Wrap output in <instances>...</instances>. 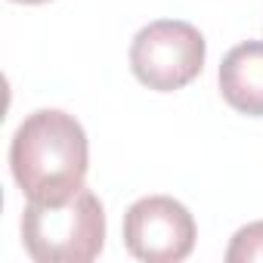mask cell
<instances>
[{
	"instance_id": "obj_1",
	"label": "cell",
	"mask_w": 263,
	"mask_h": 263,
	"mask_svg": "<svg viewBox=\"0 0 263 263\" xmlns=\"http://www.w3.org/2000/svg\"><path fill=\"white\" fill-rule=\"evenodd\" d=\"M10 167L28 201H68L84 189L87 177L84 127L59 108H41L28 115L13 137Z\"/></svg>"
},
{
	"instance_id": "obj_2",
	"label": "cell",
	"mask_w": 263,
	"mask_h": 263,
	"mask_svg": "<svg viewBox=\"0 0 263 263\" xmlns=\"http://www.w3.org/2000/svg\"><path fill=\"white\" fill-rule=\"evenodd\" d=\"M22 245L37 263H90L105 245V214L90 189L68 201H28L22 214Z\"/></svg>"
},
{
	"instance_id": "obj_3",
	"label": "cell",
	"mask_w": 263,
	"mask_h": 263,
	"mask_svg": "<svg viewBox=\"0 0 263 263\" xmlns=\"http://www.w3.org/2000/svg\"><path fill=\"white\" fill-rule=\"evenodd\" d=\"M130 68L149 90L174 93L201 74L204 37L195 25L180 19L152 22L130 44Z\"/></svg>"
},
{
	"instance_id": "obj_4",
	"label": "cell",
	"mask_w": 263,
	"mask_h": 263,
	"mask_svg": "<svg viewBox=\"0 0 263 263\" xmlns=\"http://www.w3.org/2000/svg\"><path fill=\"white\" fill-rule=\"evenodd\" d=\"M124 245L137 260L146 263L186 260L195 248V220L180 201L167 195L140 198L124 214Z\"/></svg>"
},
{
	"instance_id": "obj_5",
	"label": "cell",
	"mask_w": 263,
	"mask_h": 263,
	"mask_svg": "<svg viewBox=\"0 0 263 263\" xmlns=\"http://www.w3.org/2000/svg\"><path fill=\"white\" fill-rule=\"evenodd\" d=\"M223 99L241 115H263V41L238 44L220 62Z\"/></svg>"
},
{
	"instance_id": "obj_6",
	"label": "cell",
	"mask_w": 263,
	"mask_h": 263,
	"mask_svg": "<svg viewBox=\"0 0 263 263\" xmlns=\"http://www.w3.org/2000/svg\"><path fill=\"white\" fill-rule=\"evenodd\" d=\"M226 260L229 263H254V260L263 263V220L260 223H248V226H241L232 235Z\"/></svg>"
},
{
	"instance_id": "obj_7",
	"label": "cell",
	"mask_w": 263,
	"mask_h": 263,
	"mask_svg": "<svg viewBox=\"0 0 263 263\" xmlns=\"http://www.w3.org/2000/svg\"><path fill=\"white\" fill-rule=\"evenodd\" d=\"M16 4H47V0H16Z\"/></svg>"
}]
</instances>
